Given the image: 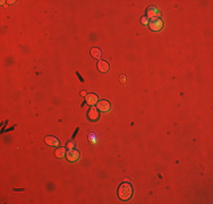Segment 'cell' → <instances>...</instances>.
Segmentation results:
<instances>
[{
	"label": "cell",
	"mask_w": 213,
	"mask_h": 204,
	"mask_svg": "<svg viewBox=\"0 0 213 204\" xmlns=\"http://www.w3.org/2000/svg\"><path fill=\"white\" fill-rule=\"evenodd\" d=\"M85 99H86V103L87 104H90V106H94V104H97V102H99V97H97V94H93V93H91V94H88V95H86L85 97Z\"/></svg>",
	"instance_id": "8992f818"
},
{
	"label": "cell",
	"mask_w": 213,
	"mask_h": 204,
	"mask_svg": "<svg viewBox=\"0 0 213 204\" xmlns=\"http://www.w3.org/2000/svg\"><path fill=\"white\" fill-rule=\"evenodd\" d=\"M146 14H147V18L149 20H152V18H155L156 16H159V10L156 9L155 7H153V6H151V7H149L147 8V10H146Z\"/></svg>",
	"instance_id": "5b68a950"
},
{
	"label": "cell",
	"mask_w": 213,
	"mask_h": 204,
	"mask_svg": "<svg viewBox=\"0 0 213 204\" xmlns=\"http://www.w3.org/2000/svg\"><path fill=\"white\" fill-rule=\"evenodd\" d=\"M82 95H83V97H86V95H87L86 92H85V91H83V92H82Z\"/></svg>",
	"instance_id": "2e32d148"
},
{
	"label": "cell",
	"mask_w": 213,
	"mask_h": 204,
	"mask_svg": "<svg viewBox=\"0 0 213 204\" xmlns=\"http://www.w3.org/2000/svg\"><path fill=\"white\" fill-rule=\"evenodd\" d=\"M120 81H121V83H125V82H126V77L122 75V76H121V78H120Z\"/></svg>",
	"instance_id": "9a60e30c"
},
{
	"label": "cell",
	"mask_w": 213,
	"mask_h": 204,
	"mask_svg": "<svg viewBox=\"0 0 213 204\" xmlns=\"http://www.w3.org/2000/svg\"><path fill=\"white\" fill-rule=\"evenodd\" d=\"M91 54H92L93 58L100 59V58H101V56H102V52H101V50H100L99 48L94 47V48L91 49Z\"/></svg>",
	"instance_id": "30bf717a"
},
{
	"label": "cell",
	"mask_w": 213,
	"mask_h": 204,
	"mask_svg": "<svg viewBox=\"0 0 213 204\" xmlns=\"http://www.w3.org/2000/svg\"><path fill=\"white\" fill-rule=\"evenodd\" d=\"M88 140L92 142V144H97V135H95L94 133H90V134H88Z\"/></svg>",
	"instance_id": "7c38bea8"
},
{
	"label": "cell",
	"mask_w": 213,
	"mask_h": 204,
	"mask_svg": "<svg viewBox=\"0 0 213 204\" xmlns=\"http://www.w3.org/2000/svg\"><path fill=\"white\" fill-rule=\"evenodd\" d=\"M149 26L153 32H159L163 27V20L161 18H152L149 23Z\"/></svg>",
	"instance_id": "7a4b0ae2"
},
{
	"label": "cell",
	"mask_w": 213,
	"mask_h": 204,
	"mask_svg": "<svg viewBox=\"0 0 213 204\" xmlns=\"http://www.w3.org/2000/svg\"><path fill=\"white\" fill-rule=\"evenodd\" d=\"M88 118H90L92 122H95V120L99 119V112H97V108L93 107L92 109L90 110V112H88Z\"/></svg>",
	"instance_id": "9c48e42d"
},
{
	"label": "cell",
	"mask_w": 213,
	"mask_h": 204,
	"mask_svg": "<svg viewBox=\"0 0 213 204\" xmlns=\"http://www.w3.org/2000/svg\"><path fill=\"white\" fill-rule=\"evenodd\" d=\"M45 143L50 146H59V141L54 136H47L45 137Z\"/></svg>",
	"instance_id": "ba28073f"
},
{
	"label": "cell",
	"mask_w": 213,
	"mask_h": 204,
	"mask_svg": "<svg viewBox=\"0 0 213 204\" xmlns=\"http://www.w3.org/2000/svg\"><path fill=\"white\" fill-rule=\"evenodd\" d=\"M66 158L68 159V161H70V162H75V161H77L81 159V153H79V151L77 150H69L66 153Z\"/></svg>",
	"instance_id": "3957f363"
},
{
	"label": "cell",
	"mask_w": 213,
	"mask_h": 204,
	"mask_svg": "<svg viewBox=\"0 0 213 204\" xmlns=\"http://www.w3.org/2000/svg\"><path fill=\"white\" fill-rule=\"evenodd\" d=\"M66 149L65 147H58L56 150V156L59 158V159H63V158H66Z\"/></svg>",
	"instance_id": "8fae6325"
},
{
	"label": "cell",
	"mask_w": 213,
	"mask_h": 204,
	"mask_svg": "<svg viewBox=\"0 0 213 204\" xmlns=\"http://www.w3.org/2000/svg\"><path fill=\"white\" fill-rule=\"evenodd\" d=\"M97 69L101 72V73H106V72H109V63H106V61H103V60H100L99 63H97Z\"/></svg>",
	"instance_id": "52a82bcc"
},
{
	"label": "cell",
	"mask_w": 213,
	"mask_h": 204,
	"mask_svg": "<svg viewBox=\"0 0 213 204\" xmlns=\"http://www.w3.org/2000/svg\"><path fill=\"white\" fill-rule=\"evenodd\" d=\"M140 20H142V23H143L144 25H149V23H150V20H149L147 17H143Z\"/></svg>",
	"instance_id": "5bb4252c"
},
{
	"label": "cell",
	"mask_w": 213,
	"mask_h": 204,
	"mask_svg": "<svg viewBox=\"0 0 213 204\" xmlns=\"http://www.w3.org/2000/svg\"><path fill=\"white\" fill-rule=\"evenodd\" d=\"M75 146H76V143H75V142L69 141L67 143V146H66V147H67L68 150H74V149H75Z\"/></svg>",
	"instance_id": "4fadbf2b"
},
{
	"label": "cell",
	"mask_w": 213,
	"mask_h": 204,
	"mask_svg": "<svg viewBox=\"0 0 213 204\" xmlns=\"http://www.w3.org/2000/svg\"><path fill=\"white\" fill-rule=\"evenodd\" d=\"M133 195V188L129 183H122L119 186V190H118V196L120 197V199L122 201H127Z\"/></svg>",
	"instance_id": "6da1fadb"
},
{
	"label": "cell",
	"mask_w": 213,
	"mask_h": 204,
	"mask_svg": "<svg viewBox=\"0 0 213 204\" xmlns=\"http://www.w3.org/2000/svg\"><path fill=\"white\" fill-rule=\"evenodd\" d=\"M110 103L108 101H99L97 102V109H99V111H102V112H109L110 111Z\"/></svg>",
	"instance_id": "277c9868"
}]
</instances>
